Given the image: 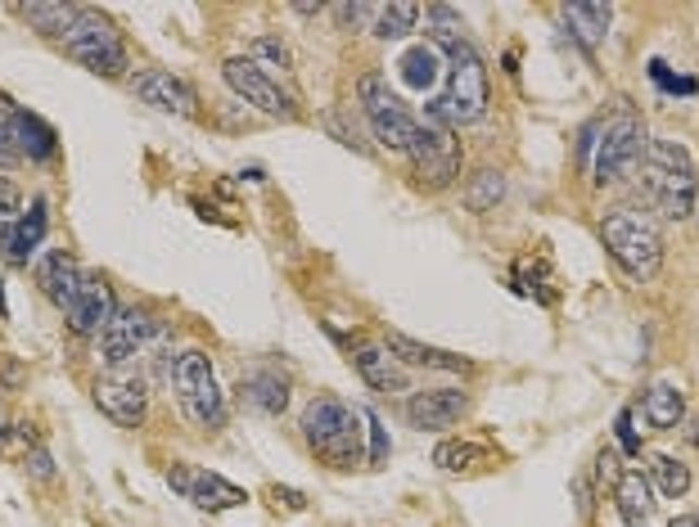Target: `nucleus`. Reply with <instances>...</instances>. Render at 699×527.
I'll list each match as a JSON object with an SVG mask.
<instances>
[{"label": "nucleus", "instance_id": "obj_1", "mask_svg": "<svg viewBox=\"0 0 699 527\" xmlns=\"http://www.w3.org/2000/svg\"><path fill=\"white\" fill-rule=\"evenodd\" d=\"M641 195H646L650 212L663 216V222H686L695 212V195H699V172H695V159L686 153V145H677V140L646 145Z\"/></svg>", "mask_w": 699, "mask_h": 527}, {"label": "nucleus", "instance_id": "obj_2", "mask_svg": "<svg viewBox=\"0 0 699 527\" xmlns=\"http://www.w3.org/2000/svg\"><path fill=\"white\" fill-rule=\"evenodd\" d=\"M600 239L610 258L632 275V280H654L663 271V230L654 212L646 208H610L600 222Z\"/></svg>", "mask_w": 699, "mask_h": 527}, {"label": "nucleus", "instance_id": "obj_3", "mask_svg": "<svg viewBox=\"0 0 699 527\" xmlns=\"http://www.w3.org/2000/svg\"><path fill=\"white\" fill-rule=\"evenodd\" d=\"M361 411H352L348 401L339 397H316L308 401V411H302V438H308V447L329 460L334 469H352V464H361Z\"/></svg>", "mask_w": 699, "mask_h": 527}, {"label": "nucleus", "instance_id": "obj_4", "mask_svg": "<svg viewBox=\"0 0 699 527\" xmlns=\"http://www.w3.org/2000/svg\"><path fill=\"white\" fill-rule=\"evenodd\" d=\"M451 68H447V96L438 104H429L447 127H465L488 113V68H483V54L461 41L455 50H447Z\"/></svg>", "mask_w": 699, "mask_h": 527}, {"label": "nucleus", "instance_id": "obj_5", "mask_svg": "<svg viewBox=\"0 0 699 527\" xmlns=\"http://www.w3.org/2000/svg\"><path fill=\"white\" fill-rule=\"evenodd\" d=\"M172 388H176V406L190 424L199 428H222L226 424V397L217 388V375H212L208 352L190 348L180 352L172 365Z\"/></svg>", "mask_w": 699, "mask_h": 527}, {"label": "nucleus", "instance_id": "obj_6", "mask_svg": "<svg viewBox=\"0 0 699 527\" xmlns=\"http://www.w3.org/2000/svg\"><path fill=\"white\" fill-rule=\"evenodd\" d=\"M407 159H411V172H415L420 185H429V190H447V185L461 176V140L451 136V127L434 109H424Z\"/></svg>", "mask_w": 699, "mask_h": 527}, {"label": "nucleus", "instance_id": "obj_7", "mask_svg": "<svg viewBox=\"0 0 699 527\" xmlns=\"http://www.w3.org/2000/svg\"><path fill=\"white\" fill-rule=\"evenodd\" d=\"M64 54L77 59L82 68L100 73V77H123L127 73V46H123V37H117V27L96 10L77 14V23L64 33Z\"/></svg>", "mask_w": 699, "mask_h": 527}, {"label": "nucleus", "instance_id": "obj_8", "mask_svg": "<svg viewBox=\"0 0 699 527\" xmlns=\"http://www.w3.org/2000/svg\"><path fill=\"white\" fill-rule=\"evenodd\" d=\"M357 100H361V113H366L371 131H375V140H379L384 149H392V153H407V149H411L420 117H415L398 96H392L388 81H384L379 73H366V77L357 81Z\"/></svg>", "mask_w": 699, "mask_h": 527}, {"label": "nucleus", "instance_id": "obj_9", "mask_svg": "<svg viewBox=\"0 0 699 527\" xmlns=\"http://www.w3.org/2000/svg\"><path fill=\"white\" fill-rule=\"evenodd\" d=\"M646 127L636 113H619L614 122H604L600 145H596V163H591V180L596 185H619L627 180L636 167H641V153H646Z\"/></svg>", "mask_w": 699, "mask_h": 527}, {"label": "nucleus", "instance_id": "obj_10", "mask_svg": "<svg viewBox=\"0 0 699 527\" xmlns=\"http://www.w3.org/2000/svg\"><path fill=\"white\" fill-rule=\"evenodd\" d=\"M222 77H226V86L235 90V96H245V104H258L262 113L285 117V122L298 117V109H294V100L280 90V81H271L249 54H245V59H226V64H222Z\"/></svg>", "mask_w": 699, "mask_h": 527}, {"label": "nucleus", "instance_id": "obj_11", "mask_svg": "<svg viewBox=\"0 0 699 527\" xmlns=\"http://www.w3.org/2000/svg\"><path fill=\"white\" fill-rule=\"evenodd\" d=\"M154 334H159V321L149 316L145 306H123V312L109 321V329L100 334V356H104V365L117 369V365L136 361Z\"/></svg>", "mask_w": 699, "mask_h": 527}, {"label": "nucleus", "instance_id": "obj_12", "mask_svg": "<svg viewBox=\"0 0 699 527\" xmlns=\"http://www.w3.org/2000/svg\"><path fill=\"white\" fill-rule=\"evenodd\" d=\"M167 487L180 491L186 501H195L199 510H235V505L249 501V495L239 491L235 482H226L222 474L199 469V464H172V469H167Z\"/></svg>", "mask_w": 699, "mask_h": 527}, {"label": "nucleus", "instance_id": "obj_13", "mask_svg": "<svg viewBox=\"0 0 699 527\" xmlns=\"http://www.w3.org/2000/svg\"><path fill=\"white\" fill-rule=\"evenodd\" d=\"M113 316H117L113 285L100 280V275H82V289H77V298L68 302V325H73V334H82V338L104 334Z\"/></svg>", "mask_w": 699, "mask_h": 527}, {"label": "nucleus", "instance_id": "obj_14", "mask_svg": "<svg viewBox=\"0 0 699 527\" xmlns=\"http://www.w3.org/2000/svg\"><path fill=\"white\" fill-rule=\"evenodd\" d=\"M96 406L117 424V428H140L145 406H149V392L136 375H104L96 384Z\"/></svg>", "mask_w": 699, "mask_h": 527}, {"label": "nucleus", "instance_id": "obj_15", "mask_svg": "<svg viewBox=\"0 0 699 527\" xmlns=\"http://www.w3.org/2000/svg\"><path fill=\"white\" fill-rule=\"evenodd\" d=\"M470 411V397L461 388H424L407 401V419L411 428L420 432H438V428H451L455 419H461Z\"/></svg>", "mask_w": 699, "mask_h": 527}, {"label": "nucleus", "instance_id": "obj_16", "mask_svg": "<svg viewBox=\"0 0 699 527\" xmlns=\"http://www.w3.org/2000/svg\"><path fill=\"white\" fill-rule=\"evenodd\" d=\"M132 90H136L145 104H154L159 113H176V117H195V113H199L195 90L180 81V77L163 73V68H145V73H136V77H132Z\"/></svg>", "mask_w": 699, "mask_h": 527}, {"label": "nucleus", "instance_id": "obj_17", "mask_svg": "<svg viewBox=\"0 0 699 527\" xmlns=\"http://www.w3.org/2000/svg\"><path fill=\"white\" fill-rule=\"evenodd\" d=\"M0 127H5V136L14 140L18 159H33V163H46L54 159V131L46 127V122L37 113H23V109H10L5 100H0Z\"/></svg>", "mask_w": 699, "mask_h": 527}, {"label": "nucleus", "instance_id": "obj_18", "mask_svg": "<svg viewBox=\"0 0 699 527\" xmlns=\"http://www.w3.org/2000/svg\"><path fill=\"white\" fill-rule=\"evenodd\" d=\"M352 365L375 392H407V369L379 343H352Z\"/></svg>", "mask_w": 699, "mask_h": 527}, {"label": "nucleus", "instance_id": "obj_19", "mask_svg": "<svg viewBox=\"0 0 699 527\" xmlns=\"http://www.w3.org/2000/svg\"><path fill=\"white\" fill-rule=\"evenodd\" d=\"M37 285H41V293L54 306H64V312H68V302L82 289V271H77L73 253H64V248H50V253L37 262Z\"/></svg>", "mask_w": 699, "mask_h": 527}, {"label": "nucleus", "instance_id": "obj_20", "mask_svg": "<svg viewBox=\"0 0 699 527\" xmlns=\"http://www.w3.org/2000/svg\"><path fill=\"white\" fill-rule=\"evenodd\" d=\"M384 348L398 356V361H407V365H420V369H447V375H470V361L465 356H455V352H442V348H429V343H415V338H407V334H388L384 338Z\"/></svg>", "mask_w": 699, "mask_h": 527}, {"label": "nucleus", "instance_id": "obj_21", "mask_svg": "<svg viewBox=\"0 0 699 527\" xmlns=\"http://www.w3.org/2000/svg\"><path fill=\"white\" fill-rule=\"evenodd\" d=\"M614 505H619V518L632 523V527H641L650 523L654 514V487L641 469H623L619 482H614Z\"/></svg>", "mask_w": 699, "mask_h": 527}, {"label": "nucleus", "instance_id": "obj_22", "mask_svg": "<svg viewBox=\"0 0 699 527\" xmlns=\"http://www.w3.org/2000/svg\"><path fill=\"white\" fill-rule=\"evenodd\" d=\"M46 230H50V216H46V199H37L33 208H27V212L18 216V226H14L10 243H5V253H10V262L27 266V258H33L37 248H41Z\"/></svg>", "mask_w": 699, "mask_h": 527}, {"label": "nucleus", "instance_id": "obj_23", "mask_svg": "<svg viewBox=\"0 0 699 527\" xmlns=\"http://www.w3.org/2000/svg\"><path fill=\"white\" fill-rule=\"evenodd\" d=\"M415 18H420V5H411V0H398V5H371L366 33H375L384 41H398L415 27Z\"/></svg>", "mask_w": 699, "mask_h": 527}, {"label": "nucleus", "instance_id": "obj_24", "mask_svg": "<svg viewBox=\"0 0 699 527\" xmlns=\"http://www.w3.org/2000/svg\"><path fill=\"white\" fill-rule=\"evenodd\" d=\"M646 424L650 428H659V432H667V428H677L682 424V415H686V401H682V392L673 388V384H654L650 392H646Z\"/></svg>", "mask_w": 699, "mask_h": 527}, {"label": "nucleus", "instance_id": "obj_25", "mask_svg": "<svg viewBox=\"0 0 699 527\" xmlns=\"http://www.w3.org/2000/svg\"><path fill=\"white\" fill-rule=\"evenodd\" d=\"M18 14L33 23L41 37H59V41H64V33L77 23L82 10H73V5H41V0H33V5H18Z\"/></svg>", "mask_w": 699, "mask_h": 527}, {"label": "nucleus", "instance_id": "obj_26", "mask_svg": "<svg viewBox=\"0 0 699 527\" xmlns=\"http://www.w3.org/2000/svg\"><path fill=\"white\" fill-rule=\"evenodd\" d=\"M564 18L577 27V37H583V46H587V50H596V46L604 41V33H610L614 10H610V5H569V10H564Z\"/></svg>", "mask_w": 699, "mask_h": 527}, {"label": "nucleus", "instance_id": "obj_27", "mask_svg": "<svg viewBox=\"0 0 699 527\" xmlns=\"http://www.w3.org/2000/svg\"><path fill=\"white\" fill-rule=\"evenodd\" d=\"M245 397L253 401L262 415H280L285 401H289V384L280 375H249L245 379Z\"/></svg>", "mask_w": 699, "mask_h": 527}, {"label": "nucleus", "instance_id": "obj_28", "mask_svg": "<svg viewBox=\"0 0 699 527\" xmlns=\"http://www.w3.org/2000/svg\"><path fill=\"white\" fill-rule=\"evenodd\" d=\"M465 208L470 212H497V203L505 199V176L501 172H478L470 185H465Z\"/></svg>", "mask_w": 699, "mask_h": 527}, {"label": "nucleus", "instance_id": "obj_29", "mask_svg": "<svg viewBox=\"0 0 699 527\" xmlns=\"http://www.w3.org/2000/svg\"><path fill=\"white\" fill-rule=\"evenodd\" d=\"M650 474H654V487L667 495V501H677V495L690 491V469H686L682 460H673V455H654Z\"/></svg>", "mask_w": 699, "mask_h": 527}, {"label": "nucleus", "instance_id": "obj_30", "mask_svg": "<svg viewBox=\"0 0 699 527\" xmlns=\"http://www.w3.org/2000/svg\"><path fill=\"white\" fill-rule=\"evenodd\" d=\"M429 37L442 46V50H455L465 41V27H461V18H455V10H447V5H434L429 10Z\"/></svg>", "mask_w": 699, "mask_h": 527}, {"label": "nucleus", "instance_id": "obj_31", "mask_svg": "<svg viewBox=\"0 0 699 527\" xmlns=\"http://www.w3.org/2000/svg\"><path fill=\"white\" fill-rule=\"evenodd\" d=\"M478 460H483V447H474V442H442L434 451V464H438V469H447V474H461V469H470V464H478Z\"/></svg>", "mask_w": 699, "mask_h": 527}, {"label": "nucleus", "instance_id": "obj_32", "mask_svg": "<svg viewBox=\"0 0 699 527\" xmlns=\"http://www.w3.org/2000/svg\"><path fill=\"white\" fill-rule=\"evenodd\" d=\"M249 59H253V64L271 77V73H289V50H285V41H276V37H258L253 46H249Z\"/></svg>", "mask_w": 699, "mask_h": 527}, {"label": "nucleus", "instance_id": "obj_33", "mask_svg": "<svg viewBox=\"0 0 699 527\" xmlns=\"http://www.w3.org/2000/svg\"><path fill=\"white\" fill-rule=\"evenodd\" d=\"M18 216H23V195H18V185L14 180H0V248L10 243L14 226H18Z\"/></svg>", "mask_w": 699, "mask_h": 527}, {"label": "nucleus", "instance_id": "obj_34", "mask_svg": "<svg viewBox=\"0 0 699 527\" xmlns=\"http://www.w3.org/2000/svg\"><path fill=\"white\" fill-rule=\"evenodd\" d=\"M402 68H407V81H411V86H429V81L438 77V54H434L429 46H420V50H411V54L402 59Z\"/></svg>", "mask_w": 699, "mask_h": 527}, {"label": "nucleus", "instance_id": "obj_35", "mask_svg": "<svg viewBox=\"0 0 699 527\" xmlns=\"http://www.w3.org/2000/svg\"><path fill=\"white\" fill-rule=\"evenodd\" d=\"M650 77H654L663 90H682V96H695V90H699L690 77H673V73H667V64H659V59L650 64Z\"/></svg>", "mask_w": 699, "mask_h": 527}, {"label": "nucleus", "instance_id": "obj_36", "mask_svg": "<svg viewBox=\"0 0 699 527\" xmlns=\"http://www.w3.org/2000/svg\"><path fill=\"white\" fill-rule=\"evenodd\" d=\"M361 419H366V432H371V464H384L388 460V438H384V424L366 411V415H361Z\"/></svg>", "mask_w": 699, "mask_h": 527}, {"label": "nucleus", "instance_id": "obj_37", "mask_svg": "<svg viewBox=\"0 0 699 527\" xmlns=\"http://www.w3.org/2000/svg\"><path fill=\"white\" fill-rule=\"evenodd\" d=\"M23 464H27V469H33V478H41V482H50V478H54V460H50V451H46V447H33Z\"/></svg>", "mask_w": 699, "mask_h": 527}, {"label": "nucleus", "instance_id": "obj_38", "mask_svg": "<svg viewBox=\"0 0 699 527\" xmlns=\"http://www.w3.org/2000/svg\"><path fill=\"white\" fill-rule=\"evenodd\" d=\"M619 442H623V451H641V438H636V428H632V411H623L619 415Z\"/></svg>", "mask_w": 699, "mask_h": 527}, {"label": "nucleus", "instance_id": "obj_39", "mask_svg": "<svg viewBox=\"0 0 699 527\" xmlns=\"http://www.w3.org/2000/svg\"><path fill=\"white\" fill-rule=\"evenodd\" d=\"M276 501H285L289 510H302V505H308V501H302V491H289V487H285V491L276 487Z\"/></svg>", "mask_w": 699, "mask_h": 527}, {"label": "nucleus", "instance_id": "obj_40", "mask_svg": "<svg viewBox=\"0 0 699 527\" xmlns=\"http://www.w3.org/2000/svg\"><path fill=\"white\" fill-rule=\"evenodd\" d=\"M673 527H699V518H695V514H682V518H673Z\"/></svg>", "mask_w": 699, "mask_h": 527}, {"label": "nucleus", "instance_id": "obj_41", "mask_svg": "<svg viewBox=\"0 0 699 527\" xmlns=\"http://www.w3.org/2000/svg\"><path fill=\"white\" fill-rule=\"evenodd\" d=\"M10 316V306H5V285H0V321Z\"/></svg>", "mask_w": 699, "mask_h": 527}, {"label": "nucleus", "instance_id": "obj_42", "mask_svg": "<svg viewBox=\"0 0 699 527\" xmlns=\"http://www.w3.org/2000/svg\"><path fill=\"white\" fill-rule=\"evenodd\" d=\"M690 442H695V447H699V419H695V424H690Z\"/></svg>", "mask_w": 699, "mask_h": 527}]
</instances>
